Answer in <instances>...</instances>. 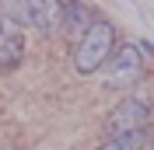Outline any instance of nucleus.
<instances>
[{
	"label": "nucleus",
	"instance_id": "obj_1",
	"mask_svg": "<svg viewBox=\"0 0 154 150\" xmlns=\"http://www.w3.org/2000/svg\"><path fill=\"white\" fill-rule=\"evenodd\" d=\"M116 49V25L112 21H91V28L84 32V35L77 38V49H74V70L81 77H91L98 74L102 66H105V59L112 56Z\"/></svg>",
	"mask_w": 154,
	"mask_h": 150
},
{
	"label": "nucleus",
	"instance_id": "obj_8",
	"mask_svg": "<svg viewBox=\"0 0 154 150\" xmlns=\"http://www.w3.org/2000/svg\"><path fill=\"white\" fill-rule=\"evenodd\" d=\"M0 18L11 28H25L28 25V4L25 0H0Z\"/></svg>",
	"mask_w": 154,
	"mask_h": 150
},
{
	"label": "nucleus",
	"instance_id": "obj_6",
	"mask_svg": "<svg viewBox=\"0 0 154 150\" xmlns=\"http://www.w3.org/2000/svg\"><path fill=\"white\" fill-rule=\"evenodd\" d=\"M21 56H25V38H21V32L4 25L0 28V66L11 70V66L21 63Z\"/></svg>",
	"mask_w": 154,
	"mask_h": 150
},
{
	"label": "nucleus",
	"instance_id": "obj_7",
	"mask_svg": "<svg viewBox=\"0 0 154 150\" xmlns=\"http://www.w3.org/2000/svg\"><path fill=\"white\" fill-rule=\"evenodd\" d=\"M151 140V133L147 129H133V133H116V136H109L105 143L98 150H144V143Z\"/></svg>",
	"mask_w": 154,
	"mask_h": 150
},
{
	"label": "nucleus",
	"instance_id": "obj_2",
	"mask_svg": "<svg viewBox=\"0 0 154 150\" xmlns=\"http://www.w3.org/2000/svg\"><path fill=\"white\" fill-rule=\"evenodd\" d=\"M147 59L140 56V49L133 42H126V46L112 49V56L105 59V87L109 91H126V87L137 84V77L144 70Z\"/></svg>",
	"mask_w": 154,
	"mask_h": 150
},
{
	"label": "nucleus",
	"instance_id": "obj_5",
	"mask_svg": "<svg viewBox=\"0 0 154 150\" xmlns=\"http://www.w3.org/2000/svg\"><path fill=\"white\" fill-rule=\"evenodd\" d=\"M91 21H95V14H91V7H88V4H81V0H67V4H63V21H60V32H67L70 38H81L88 28H91Z\"/></svg>",
	"mask_w": 154,
	"mask_h": 150
},
{
	"label": "nucleus",
	"instance_id": "obj_3",
	"mask_svg": "<svg viewBox=\"0 0 154 150\" xmlns=\"http://www.w3.org/2000/svg\"><path fill=\"white\" fill-rule=\"evenodd\" d=\"M147 122H151V108H147L140 98H126V101H119L112 108V115H109L105 129L112 133H133V129H147Z\"/></svg>",
	"mask_w": 154,
	"mask_h": 150
},
{
	"label": "nucleus",
	"instance_id": "obj_4",
	"mask_svg": "<svg viewBox=\"0 0 154 150\" xmlns=\"http://www.w3.org/2000/svg\"><path fill=\"white\" fill-rule=\"evenodd\" d=\"M28 4V25L42 35H53L60 32V21H63V4L67 0H25Z\"/></svg>",
	"mask_w": 154,
	"mask_h": 150
}]
</instances>
